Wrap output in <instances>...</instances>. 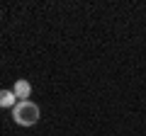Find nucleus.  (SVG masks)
I'll list each match as a JSON object with an SVG mask.
<instances>
[{
    "label": "nucleus",
    "instance_id": "obj_1",
    "mask_svg": "<svg viewBox=\"0 0 146 136\" xmlns=\"http://www.w3.org/2000/svg\"><path fill=\"white\" fill-rule=\"evenodd\" d=\"M12 119L20 126H34L36 121L42 119V110H39V105L32 102V100H22V102H17V105L12 107Z\"/></svg>",
    "mask_w": 146,
    "mask_h": 136
},
{
    "label": "nucleus",
    "instance_id": "obj_2",
    "mask_svg": "<svg viewBox=\"0 0 146 136\" xmlns=\"http://www.w3.org/2000/svg\"><path fill=\"white\" fill-rule=\"evenodd\" d=\"M12 92L17 95V100H29V95H32V85H29V80H15V88H12Z\"/></svg>",
    "mask_w": 146,
    "mask_h": 136
},
{
    "label": "nucleus",
    "instance_id": "obj_3",
    "mask_svg": "<svg viewBox=\"0 0 146 136\" xmlns=\"http://www.w3.org/2000/svg\"><path fill=\"white\" fill-rule=\"evenodd\" d=\"M17 102H20V100H17V95L12 92V90H0V107H3V110H12Z\"/></svg>",
    "mask_w": 146,
    "mask_h": 136
}]
</instances>
